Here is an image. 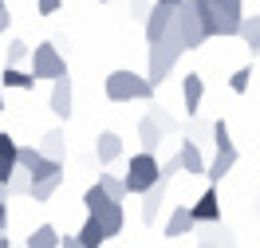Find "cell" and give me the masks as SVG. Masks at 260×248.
<instances>
[{
	"mask_svg": "<svg viewBox=\"0 0 260 248\" xmlns=\"http://www.w3.org/2000/svg\"><path fill=\"white\" fill-rule=\"evenodd\" d=\"M189 232H193V217H189L185 205H178V209L170 213V221H166V236L174 240V236H189Z\"/></svg>",
	"mask_w": 260,
	"mask_h": 248,
	"instance_id": "cell-18",
	"label": "cell"
},
{
	"mask_svg": "<svg viewBox=\"0 0 260 248\" xmlns=\"http://www.w3.org/2000/svg\"><path fill=\"white\" fill-rule=\"evenodd\" d=\"M178 165H181V173H193V178L205 173V154L197 150L193 138H185V142L178 146Z\"/></svg>",
	"mask_w": 260,
	"mask_h": 248,
	"instance_id": "cell-14",
	"label": "cell"
},
{
	"mask_svg": "<svg viewBox=\"0 0 260 248\" xmlns=\"http://www.w3.org/2000/svg\"><path fill=\"white\" fill-rule=\"evenodd\" d=\"M201 99H205V79H201L197 71H189V75L181 79V102H185V115H189V118H197Z\"/></svg>",
	"mask_w": 260,
	"mask_h": 248,
	"instance_id": "cell-8",
	"label": "cell"
},
{
	"mask_svg": "<svg viewBox=\"0 0 260 248\" xmlns=\"http://www.w3.org/2000/svg\"><path fill=\"white\" fill-rule=\"evenodd\" d=\"M103 4H107V0H103Z\"/></svg>",
	"mask_w": 260,
	"mask_h": 248,
	"instance_id": "cell-39",
	"label": "cell"
},
{
	"mask_svg": "<svg viewBox=\"0 0 260 248\" xmlns=\"http://www.w3.org/2000/svg\"><path fill=\"white\" fill-rule=\"evenodd\" d=\"M59 248H83V244L75 240V236H59Z\"/></svg>",
	"mask_w": 260,
	"mask_h": 248,
	"instance_id": "cell-32",
	"label": "cell"
},
{
	"mask_svg": "<svg viewBox=\"0 0 260 248\" xmlns=\"http://www.w3.org/2000/svg\"><path fill=\"white\" fill-rule=\"evenodd\" d=\"M95 217H99V225H103V232H107V240L122 232V201H103L95 209Z\"/></svg>",
	"mask_w": 260,
	"mask_h": 248,
	"instance_id": "cell-13",
	"label": "cell"
},
{
	"mask_svg": "<svg viewBox=\"0 0 260 248\" xmlns=\"http://www.w3.org/2000/svg\"><path fill=\"white\" fill-rule=\"evenodd\" d=\"M0 111H4V99H0Z\"/></svg>",
	"mask_w": 260,
	"mask_h": 248,
	"instance_id": "cell-37",
	"label": "cell"
},
{
	"mask_svg": "<svg viewBox=\"0 0 260 248\" xmlns=\"http://www.w3.org/2000/svg\"><path fill=\"white\" fill-rule=\"evenodd\" d=\"M0 232H8V201L0 197Z\"/></svg>",
	"mask_w": 260,
	"mask_h": 248,
	"instance_id": "cell-30",
	"label": "cell"
},
{
	"mask_svg": "<svg viewBox=\"0 0 260 248\" xmlns=\"http://www.w3.org/2000/svg\"><path fill=\"white\" fill-rule=\"evenodd\" d=\"M154 182H158V158H154L150 150L134 154V158H130V165H126V178H122L126 193H146Z\"/></svg>",
	"mask_w": 260,
	"mask_h": 248,
	"instance_id": "cell-5",
	"label": "cell"
},
{
	"mask_svg": "<svg viewBox=\"0 0 260 248\" xmlns=\"http://www.w3.org/2000/svg\"><path fill=\"white\" fill-rule=\"evenodd\" d=\"M213 240H217V248H237V244H233V232H229V229H217V232H213Z\"/></svg>",
	"mask_w": 260,
	"mask_h": 248,
	"instance_id": "cell-29",
	"label": "cell"
},
{
	"mask_svg": "<svg viewBox=\"0 0 260 248\" xmlns=\"http://www.w3.org/2000/svg\"><path fill=\"white\" fill-rule=\"evenodd\" d=\"M166 189H170V182L158 178V182L142 193V225H154V221H158V213H162V205H166Z\"/></svg>",
	"mask_w": 260,
	"mask_h": 248,
	"instance_id": "cell-10",
	"label": "cell"
},
{
	"mask_svg": "<svg viewBox=\"0 0 260 248\" xmlns=\"http://www.w3.org/2000/svg\"><path fill=\"white\" fill-rule=\"evenodd\" d=\"M75 240H79L83 248H99L103 240H107V232H103V225H99L95 213H87V221H83V229L75 232Z\"/></svg>",
	"mask_w": 260,
	"mask_h": 248,
	"instance_id": "cell-17",
	"label": "cell"
},
{
	"mask_svg": "<svg viewBox=\"0 0 260 248\" xmlns=\"http://www.w3.org/2000/svg\"><path fill=\"white\" fill-rule=\"evenodd\" d=\"M40 154H44V158H55V162H63L67 158V142H63V130H48L44 134V142H40Z\"/></svg>",
	"mask_w": 260,
	"mask_h": 248,
	"instance_id": "cell-20",
	"label": "cell"
},
{
	"mask_svg": "<svg viewBox=\"0 0 260 248\" xmlns=\"http://www.w3.org/2000/svg\"><path fill=\"white\" fill-rule=\"evenodd\" d=\"M28 248H59V232H55V225H40V229H32Z\"/></svg>",
	"mask_w": 260,
	"mask_h": 248,
	"instance_id": "cell-24",
	"label": "cell"
},
{
	"mask_svg": "<svg viewBox=\"0 0 260 248\" xmlns=\"http://www.w3.org/2000/svg\"><path fill=\"white\" fill-rule=\"evenodd\" d=\"M138 138H142V150H150V154H154V150L162 146V126L146 115L142 122H138Z\"/></svg>",
	"mask_w": 260,
	"mask_h": 248,
	"instance_id": "cell-23",
	"label": "cell"
},
{
	"mask_svg": "<svg viewBox=\"0 0 260 248\" xmlns=\"http://www.w3.org/2000/svg\"><path fill=\"white\" fill-rule=\"evenodd\" d=\"M28 44H24V40H12V44H8V63H24V59H28Z\"/></svg>",
	"mask_w": 260,
	"mask_h": 248,
	"instance_id": "cell-27",
	"label": "cell"
},
{
	"mask_svg": "<svg viewBox=\"0 0 260 248\" xmlns=\"http://www.w3.org/2000/svg\"><path fill=\"white\" fill-rule=\"evenodd\" d=\"M51 115L55 118H71V107H75V95H71V75H59L51 79Z\"/></svg>",
	"mask_w": 260,
	"mask_h": 248,
	"instance_id": "cell-9",
	"label": "cell"
},
{
	"mask_svg": "<svg viewBox=\"0 0 260 248\" xmlns=\"http://www.w3.org/2000/svg\"><path fill=\"white\" fill-rule=\"evenodd\" d=\"M237 158H241V154H237V146H221L217 154H213V162H205V178H209L213 185L225 182V173L237 165Z\"/></svg>",
	"mask_w": 260,
	"mask_h": 248,
	"instance_id": "cell-11",
	"label": "cell"
},
{
	"mask_svg": "<svg viewBox=\"0 0 260 248\" xmlns=\"http://www.w3.org/2000/svg\"><path fill=\"white\" fill-rule=\"evenodd\" d=\"M189 217H193V225H221V197H217L213 185L197 197V205L189 209Z\"/></svg>",
	"mask_w": 260,
	"mask_h": 248,
	"instance_id": "cell-7",
	"label": "cell"
},
{
	"mask_svg": "<svg viewBox=\"0 0 260 248\" xmlns=\"http://www.w3.org/2000/svg\"><path fill=\"white\" fill-rule=\"evenodd\" d=\"M99 185H103V193H107L111 201L126 197V185H122V178H114V173H99Z\"/></svg>",
	"mask_w": 260,
	"mask_h": 248,
	"instance_id": "cell-25",
	"label": "cell"
},
{
	"mask_svg": "<svg viewBox=\"0 0 260 248\" xmlns=\"http://www.w3.org/2000/svg\"><path fill=\"white\" fill-rule=\"evenodd\" d=\"M0 197H4V201H8V193H4V182H0Z\"/></svg>",
	"mask_w": 260,
	"mask_h": 248,
	"instance_id": "cell-36",
	"label": "cell"
},
{
	"mask_svg": "<svg viewBox=\"0 0 260 248\" xmlns=\"http://www.w3.org/2000/svg\"><path fill=\"white\" fill-rule=\"evenodd\" d=\"M107 99L111 102H134V99H154V83L146 79V75H138V71H130V67H118V71H111L107 75Z\"/></svg>",
	"mask_w": 260,
	"mask_h": 248,
	"instance_id": "cell-3",
	"label": "cell"
},
{
	"mask_svg": "<svg viewBox=\"0 0 260 248\" xmlns=\"http://www.w3.org/2000/svg\"><path fill=\"white\" fill-rule=\"evenodd\" d=\"M158 4H170V8H178V4H181V0H158Z\"/></svg>",
	"mask_w": 260,
	"mask_h": 248,
	"instance_id": "cell-35",
	"label": "cell"
},
{
	"mask_svg": "<svg viewBox=\"0 0 260 248\" xmlns=\"http://www.w3.org/2000/svg\"><path fill=\"white\" fill-rule=\"evenodd\" d=\"M185 55V44H181L178 28H174V20H170V28H166L158 40H150V67H146V79L154 87H162L166 75L178 67V59Z\"/></svg>",
	"mask_w": 260,
	"mask_h": 248,
	"instance_id": "cell-2",
	"label": "cell"
},
{
	"mask_svg": "<svg viewBox=\"0 0 260 248\" xmlns=\"http://www.w3.org/2000/svg\"><path fill=\"white\" fill-rule=\"evenodd\" d=\"M248 83H252V67H237V71H233V79H229V91H233V95H244V91H248Z\"/></svg>",
	"mask_w": 260,
	"mask_h": 248,
	"instance_id": "cell-26",
	"label": "cell"
},
{
	"mask_svg": "<svg viewBox=\"0 0 260 248\" xmlns=\"http://www.w3.org/2000/svg\"><path fill=\"white\" fill-rule=\"evenodd\" d=\"M0 8H4V0H0Z\"/></svg>",
	"mask_w": 260,
	"mask_h": 248,
	"instance_id": "cell-38",
	"label": "cell"
},
{
	"mask_svg": "<svg viewBox=\"0 0 260 248\" xmlns=\"http://www.w3.org/2000/svg\"><path fill=\"white\" fill-rule=\"evenodd\" d=\"M36 8H40V16H55L63 8V0H36Z\"/></svg>",
	"mask_w": 260,
	"mask_h": 248,
	"instance_id": "cell-28",
	"label": "cell"
},
{
	"mask_svg": "<svg viewBox=\"0 0 260 248\" xmlns=\"http://www.w3.org/2000/svg\"><path fill=\"white\" fill-rule=\"evenodd\" d=\"M16 138H12V134L8 130H0V182H8V173H12V169H16Z\"/></svg>",
	"mask_w": 260,
	"mask_h": 248,
	"instance_id": "cell-16",
	"label": "cell"
},
{
	"mask_svg": "<svg viewBox=\"0 0 260 248\" xmlns=\"http://www.w3.org/2000/svg\"><path fill=\"white\" fill-rule=\"evenodd\" d=\"M95 154H99V162H103V165H111L114 158L122 154V138H118L114 130H103L95 138Z\"/></svg>",
	"mask_w": 260,
	"mask_h": 248,
	"instance_id": "cell-15",
	"label": "cell"
},
{
	"mask_svg": "<svg viewBox=\"0 0 260 248\" xmlns=\"http://www.w3.org/2000/svg\"><path fill=\"white\" fill-rule=\"evenodd\" d=\"M197 16H201V28L209 40H229L237 36L244 16V0H193Z\"/></svg>",
	"mask_w": 260,
	"mask_h": 248,
	"instance_id": "cell-1",
	"label": "cell"
},
{
	"mask_svg": "<svg viewBox=\"0 0 260 248\" xmlns=\"http://www.w3.org/2000/svg\"><path fill=\"white\" fill-rule=\"evenodd\" d=\"M237 36L248 44V51H252V55H260V16H241Z\"/></svg>",
	"mask_w": 260,
	"mask_h": 248,
	"instance_id": "cell-21",
	"label": "cell"
},
{
	"mask_svg": "<svg viewBox=\"0 0 260 248\" xmlns=\"http://www.w3.org/2000/svg\"><path fill=\"white\" fill-rule=\"evenodd\" d=\"M197 248H217V240H213V236H201V240H197Z\"/></svg>",
	"mask_w": 260,
	"mask_h": 248,
	"instance_id": "cell-33",
	"label": "cell"
},
{
	"mask_svg": "<svg viewBox=\"0 0 260 248\" xmlns=\"http://www.w3.org/2000/svg\"><path fill=\"white\" fill-rule=\"evenodd\" d=\"M59 185H63V173H55V178H40V182L28 185V197H36V205H44L59 193Z\"/></svg>",
	"mask_w": 260,
	"mask_h": 248,
	"instance_id": "cell-19",
	"label": "cell"
},
{
	"mask_svg": "<svg viewBox=\"0 0 260 248\" xmlns=\"http://www.w3.org/2000/svg\"><path fill=\"white\" fill-rule=\"evenodd\" d=\"M0 248H12V244H8V232H0Z\"/></svg>",
	"mask_w": 260,
	"mask_h": 248,
	"instance_id": "cell-34",
	"label": "cell"
},
{
	"mask_svg": "<svg viewBox=\"0 0 260 248\" xmlns=\"http://www.w3.org/2000/svg\"><path fill=\"white\" fill-rule=\"evenodd\" d=\"M142 20H146V44H150V40H158V36L170 28V20H174V8L154 0V8H146V16H142Z\"/></svg>",
	"mask_w": 260,
	"mask_h": 248,
	"instance_id": "cell-12",
	"label": "cell"
},
{
	"mask_svg": "<svg viewBox=\"0 0 260 248\" xmlns=\"http://www.w3.org/2000/svg\"><path fill=\"white\" fill-rule=\"evenodd\" d=\"M8 24H12V16H8V8H0V36L8 32Z\"/></svg>",
	"mask_w": 260,
	"mask_h": 248,
	"instance_id": "cell-31",
	"label": "cell"
},
{
	"mask_svg": "<svg viewBox=\"0 0 260 248\" xmlns=\"http://www.w3.org/2000/svg\"><path fill=\"white\" fill-rule=\"evenodd\" d=\"M174 28H178L185 51H189V48H201V44L209 40V36H205V28H201V16H197L193 0H181L178 8H174Z\"/></svg>",
	"mask_w": 260,
	"mask_h": 248,
	"instance_id": "cell-6",
	"label": "cell"
},
{
	"mask_svg": "<svg viewBox=\"0 0 260 248\" xmlns=\"http://www.w3.org/2000/svg\"><path fill=\"white\" fill-rule=\"evenodd\" d=\"M28 71H32V79H59V75H67V59L59 55V48L55 44H36L32 51H28Z\"/></svg>",
	"mask_w": 260,
	"mask_h": 248,
	"instance_id": "cell-4",
	"label": "cell"
},
{
	"mask_svg": "<svg viewBox=\"0 0 260 248\" xmlns=\"http://www.w3.org/2000/svg\"><path fill=\"white\" fill-rule=\"evenodd\" d=\"M0 79H4V87H12V91H32V87H36L32 71H20L16 63L4 67V75H0Z\"/></svg>",
	"mask_w": 260,
	"mask_h": 248,
	"instance_id": "cell-22",
	"label": "cell"
}]
</instances>
